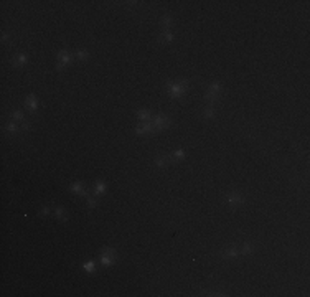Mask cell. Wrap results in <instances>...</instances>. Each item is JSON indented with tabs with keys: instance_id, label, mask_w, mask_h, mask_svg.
Segmentation results:
<instances>
[{
	"instance_id": "1",
	"label": "cell",
	"mask_w": 310,
	"mask_h": 297,
	"mask_svg": "<svg viewBox=\"0 0 310 297\" xmlns=\"http://www.w3.org/2000/svg\"><path fill=\"white\" fill-rule=\"evenodd\" d=\"M167 88H168L170 96H172V97H182L186 92L188 81H178V83H172V81H170V83L167 84Z\"/></svg>"
},
{
	"instance_id": "2",
	"label": "cell",
	"mask_w": 310,
	"mask_h": 297,
	"mask_svg": "<svg viewBox=\"0 0 310 297\" xmlns=\"http://www.w3.org/2000/svg\"><path fill=\"white\" fill-rule=\"evenodd\" d=\"M153 125H155V131H164L170 125V119L164 114H158V116H155L153 119Z\"/></svg>"
},
{
	"instance_id": "3",
	"label": "cell",
	"mask_w": 310,
	"mask_h": 297,
	"mask_svg": "<svg viewBox=\"0 0 310 297\" xmlns=\"http://www.w3.org/2000/svg\"><path fill=\"white\" fill-rule=\"evenodd\" d=\"M73 60V55L69 53L68 50H61L58 53V70H61V68H64L66 64L69 63Z\"/></svg>"
},
{
	"instance_id": "4",
	"label": "cell",
	"mask_w": 310,
	"mask_h": 297,
	"mask_svg": "<svg viewBox=\"0 0 310 297\" xmlns=\"http://www.w3.org/2000/svg\"><path fill=\"white\" fill-rule=\"evenodd\" d=\"M135 132L139 136L152 134V132H155V125H153V122H139V125L135 127Z\"/></svg>"
},
{
	"instance_id": "5",
	"label": "cell",
	"mask_w": 310,
	"mask_h": 297,
	"mask_svg": "<svg viewBox=\"0 0 310 297\" xmlns=\"http://www.w3.org/2000/svg\"><path fill=\"white\" fill-rule=\"evenodd\" d=\"M243 203H244V198H243L239 193H231L229 197H228V205L232 206V208H236V206L243 205Z\"/></svg>"
},
{
	"instance_id": "6",
	"label": "cell",
	"mask_w": 310,
	"mask_h": 297,
	"mask_svg": "<svg viewBox=\"0 0 310 297\" xmlns=\"http://www.w3.org/2000/svg\"><path fill=\"white\" fill-rule=\"evenodd\" d=\"M84 188H86V187H84L83 182H78V183H73V185H71V192H76V193L84 195V197H89L88 190H84Z\"/></svg>"
},
{
	"instance_id": "7",
	"label": "cell",
	"mask_w": 310,
	"mask_h": 297,
	"mask_svg": "<svg viewBox=\"0 0 310 297\" xmlns=\"http://www.w3.org/2000/svg\"><path fill=\"white\" fill-rule=\"evenodd\" d=\"M238 256H239V249H236V248H229V249H226V251L221 253V258H224V259L238 258Z\"/></svg>"
},
{
	"instance_id": "8",
	"label": "cell",
	"mask_w": 310,
	"mask_h": 297,
	"mask_svg": "<svg viewBox=\"0 0 310 297\" xmlns=\"http://www.w3.org/2000/svg\"><path fill=\"white\" fill-rule=\"evenodd\" d=\"M117 256H112V254H101V263L104 264V266H111V264L116 261Z\"/></svg>"
},
{
	"instance_id": "9",
	"label": "cell",
	"mask_w": 310,
	"mask_h": 297,
	"mask_svg": "<svg viewBox=\"0 0 310 297\" xmlns=\"http://www.w3.org/2000/svg\"><path fill=\"white\" fill-rule=\"evenodd\" d=\"M137 117L140 122H150V112L149 111H144V109H140V111L137 112Z\"/></svg>"
},
{
	"instance_id": "10",
	"label": "cell",
	"mask_w": 310,
	"mask_h": 297,
	"mask_svg": "<svg viewBox=\"0 0 310 297\" xmlns=\"http://www.w3.org/2000/svg\"><path fill=\"white\" fill-rule=\"evenodd\" d=\"M172 40H173L172 31H170V30H164V33H162V36H160V40H158V42H160V43H170Z\"/></svg>"
},
{
	"instance_id": "11",
	"label": "cell",
	"mask_w": 310,
	"mask_h": 297,
	"mask_svg": "<svg viewBox=\"0 0 310 297\" xmlns=\"http://www.w3.org/2000/svg\"><path fill=\"white\" fill-rule=\"evenodd\" d=\"M27 104H28V107H30L31 112H35V109L38 107V103H36V99H35L33 94H30V96L27 97Z\"/></svg>"
},
{
	"instance_id": "12",
	"label": "cell",
	"mask_w": 310,
	"mask_h": 297,
	"mask_svg": "<svg viewBox=\"0 0 310 297\" xmlns=\"http://www.w3.org/2000/svg\"><path fill=\"white\" fill-rule=\"evenodd\" d=\"M106 192V183L104 182H97L96 187H94V193L96 195H101V193H104Z\"/></svg>"
},
{
	"instance_id": "13",
	"label": "cell",
	"mask_w": 310,
	"mask_h": 297,
	"mask_svg": "<svg viewBox=\"0 0 310 297\" xmlns=\"http://www.w3.org/2000/svg\"><path fill=\"white\" fill-rule=\"evenodd\" d=\"M27 63V55H17V58H15L13 64L15 66H22V64Z\"/></svg>"
},
{
	"instance_id": "14",
	"label": "cell",
	"mask_w": 310,
	"mask_h": 297,
	"mask_svg": "<svg viewBox=\"0 0 310 297\" xmlns=\"http://www.w3.org/2000/svg\"><path fill=\"white\" fill-rule=\"evenodd\" d=\"M162 25H164V28H165V30H170V27H172V17L165 15V17L162 18Z\"/></svg>"
},
{
	"instance_id": "15",
	"label": "cell",
	"mask_w": 310,
	"mask_h": 297,
	"mask_svg": "<svg viewBox=\"0 0 310 297\" xmlns=\"http://www.w3.org/2000/svg\"><path fill=\"white\" fill-rule=\"evenodd\" d=\"M83 267H84V271H86V272H94L96 264H94V261H89V263H84Z\"/></svg>"
},
{
	"instance_id": "16",
	"label": "cell",
	"mask_w": 310,
	"mask_h": 297,
	"mask_svg": "<svg viewBox=\"0 0 310 297\" xmlns=\"http://www.w3.org/2000/svg\"><path fill=\"white\" fill-rule=\"evenodd\" d=\"M203 116L206 117V119H211V117L214 116V107L213 106H208V107H205V114Z\"/></svg>"
},
{
	"instance_id": "17",
	"label": "cell",
	"mask_w": 310,
	"mask_h": 297,
	"mask_svg": "<svg viewBox=\"0 0 310 297\" xmlns=\"http://www.w3.org/2000/svg\"><path fill=\"white\" fill-rule=\"evenodd\" d=\"M76 58L78 60H81V61H84V60H88L89 58V53L86 50H81V51H78L76 53Z\"/></svg>"
},
{
	"instance_id": "18",
	"label": "cell",
	"mask_w": 310,
	"mask_h": 297,
	"mask_svg": "<svg viewBox=\"0 0 310 297\" xmlns=\"http://www.w3.org/2000/svg\"><path fill=\"white\" fill-rule=\"evenodd\" d=\"M168 164V157H158L157 160H155V165L157 167H165Z\"/></svg>"
},
{
	"instance_id": "19",
	"label": "cell",
	"mask_w": 310,
	"mask_h": 297,
	"mask_svg": "<svg viewBox=\"0 0 310 297\" xmlns=\"http://www.w3.org/2000/svg\"><path fill=\"white\" fill-rule=\"evenodd\" d=\"M252 253V246L251 244H244L241 249H239V254H251Z\"/></svg>"
},
{
	"instance_id": "20",
	"label": "cell",
	"mask_w": 310,
	"mask_h": 297,
	"mask_svg": "<svg viewBox=\"0 0 310 297\" xmlns=\"http://www.w3.org/2000/svg\"><path fill=\"white\" fill-rule=\"evenodd\" d=\"M55 215H56V218H59V219H64V210L61 208V206H58V208L55 210Z\"/></svg>"
},
{
	"instance_id": "21",
	"label": "cell",
	"mask_w": 310,
	"mask_h": 297,
	"mask_svg": "<svg viewBox=\"0 0 310 297\" xmlns=\"http://www.w3.org/2000/svg\"><path fill=\"white\" fill-rule=\"evenodd\" d=\"M101 254H112V256H116V249H112V248H103Z\"/></svg>"
},
{
	"instance_id": "22",
	"label": "cell",
	"mask_w": 310,
	"mask_h": 297,
	"mask_svg": "<svg viewBox=\"0 0 310 297\" xmlns=\"http://www.w3.org/2000/svg\"><path fill=\"white\" fill-rule=\"evenodd\" d=\"M7 131H9L10 134H15L17 132V125H15L13 122H10V124H7Z\"/></svg>"
},
{
	"instance_id": "23",
	"label": "cell",
	"mask_w": 310,
	"mask_h": 297,
	"mask_svg": "<svg viewBox=\"0 0 310 297\" xmlns=\"http://www.w3.org/2000/svg\"><path fill=\"white\" fill-rule=\"evenodd\" d=\"M12 117H13L15 121H23V114L20 112V111H15L13 114H12Z\"/></svg>"
},
{
	"instance_id": "24",
	"label": "cell",
	"mask_w": 310,
	"mask_h": 297,
	"mask_svg": "<svg viewBox=\"0 0 310 297\" xmlns=\"http://www.w3.org/2000/svg\"><path fill=\"white\" fill-rule=\"evenodd\" d=\"M96 205H97V201L94 200V198H88V206L89 208H94Z\"/></svg>"
},
{
	"instance_id": "25",
	"label": "cell",
	"mask_w": 310,
	"mask_h": 297,
	"mask_svg": "<svg viewBox=\"0 0 310 297\" xmlns=\"http://www.w3.org/2000/svg\"><path fill=\"white\" fill-rule=\"evenodd\" d=\"M40 215H41V216H48V215H50V208H48V206H45Z\"/></svg>"
},
{
	"instance_id": "26",
	"label": "cell",
	"mask_w": 310,
	"mask_h": 297,
	"mask_svg": "<svg viewBox=\"0 0 310 297\" xmlns=\"http://www.w3.org/2000/svg\"><path fill=\"white\" fill-rule=\"evenodd\" d=\"M183 157H185L183 150H177V152H175V158H183Z\"/></svg>"
},
{
	"instance_id": "27",
	"label": "cell",
	"mask_w": 310,
	"mask_h": 297,
	"mask_svg": "<svg viewBox=\"0 0 310 297\" xmlns=\"http://www.w3.org/2000/svg\"><path fill=\"white\" fill-rule=\"evenodd\" d=\"M7 40H9V35H7V33H5V35H3V36H2V42H7Z\"/></svg>"
}]
</instances>
